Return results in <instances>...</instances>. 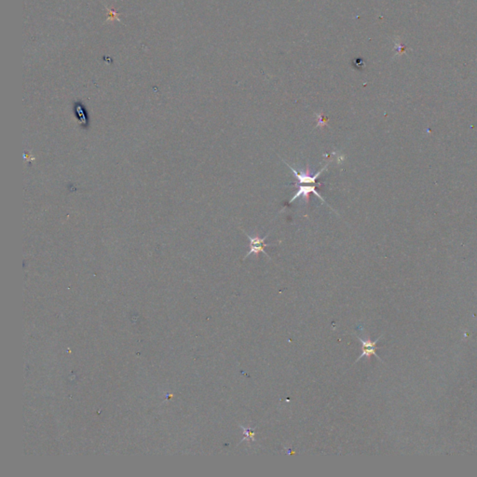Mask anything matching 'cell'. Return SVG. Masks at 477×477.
Listing matches in <instances>:
<instances>
[{
  "mask_svg": "<svg viewBox=\"0 0 477 477\" xmlns=\"http://www.w3.org/2000/svg\"><path fill=\"white\" fill-rule=\"evenodd\" d=\"M284 163H285V164L290 168L292 172L294 173V175H295V176L297 178V180H298V184H299V185H305V184L316 185V179H317V178L322 175V173H323L324 171H326V170L327 169V167H328V164H326V166H325L323 169L321 170V171H319L316 175H310V171H309L308 166L307 167V170H306L305 172L298 173L297 170L294 169L288 163H286L285 162H284Z\"/></svg>",
  "mask_w": 477,
  "mask_h": 477,
  "instance_id": "1",
  "label": "cell"
},
{
  "mask_svg": "<svg viewBox=\"0 0 477 477\" xmlns=\"http://www.w3.org/2000/svg\"><path fill=\"white\" fill-rule=\"evenodd\" d=\"M381 338H382V336H380L379 338H377L375 341H372L370 338L362 339L361 338H358V339L360 340V342L362 343L363 352H362L361 355L359 356V358L355 361V363H357L359 360H361L362 358H364V357H370V356H376L379 361L384 363V362L380 359V357L377 354V349H379V348L377 347V343H378V340Z\"/></svg>",
  "mask_w": 477,
  "mask_h": 477,
  "instance_id": "2",
  "label": "cell"
},
{
  "mask_svg": "<svg viewBox=\"0 0 477 477\" xmlns=\"http://www.w3.org/2000/svg\"><path fill=\"white\" fill-rule=\"evenodd\" d=\"M247 238H249L250 241V250L248 252V254L245 256V259H246L248 256L252 255V254H255V255H258L259 253H263L265 254L267 257L269 258L268 254L266 253L265 251V247L266 246H270L271 245H268V244H265V240L268 238V235H267L265 238H260L258 235L256 236V237H252L250 235H248L247 233L245 232Z\"/></svg>",
  "mask_w": 477,
  "mask_h": 477,
  "instance_id": "3",
  "label": "cell"
},
{
  "mask_svg": "<svg viewBox=\"0 0 477 477\" xmlns=\"http://www.w3.org/2000/svg\"><path fill=\"white\" fill-rule=\"evenodd\" d=\"M295 186H298V189H297V193L294 195V197L289 201L288 204H292L294 201H296L299 197H303L305 200V202H306V204H308V201H309L308 196H309L310 193H314L315 195L320 198L322 202L325 203V200L322 198V196L316 190V185H307V186H305V185H299V186L295 185Z\"/></svg>",
  "mask_w": 477,
  "mask_h": 477,
  "instance_id": "4",
  "label": "cell"
},
{
  "mask_svg": "<svg viewBox=\"0 0 477 477\" xmlns=\"http://www.w3.org/2000/svg\"><path fill=\"white\" fill-rule=\"evenodd\" d=\"M238 426L243 429L244 433H245V437L242 439L241 443L245 442V441H250V440L251 441H253V442L256 441V438H255V434H256V433L254 432V430L256 429V427L251 429V428H245L243 425H238ZM241 443H240V444H241Z\"/></svg>",
  "mask_w": 477,
  "mask_h": 477,
  "instance_id": "5",
  "label": "cell"
},
{
  "mask_svg": "<svg viewBox=\"0 0 477 477\" xmlns=\"http://www.w3.org/2000/svg\"><path fill=\"white\" fill-rule=\"evenodd\" d=\"M318 117H319V120H318V124H317V127H324V126L327 125V124L326 123V122H324V120H323V115H322V113L318 114Z\"/></svg>",
  "mask_w": 477,
  "mask_h": 477,
  "instance_id": "6",
  "label": "cell"
}]
</instances>
